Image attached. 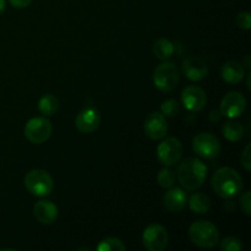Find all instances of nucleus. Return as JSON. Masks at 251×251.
Segmentation results:
<instances>
[{"label":"nucleus","mask_w":251,"mask_h":251,"mask_svg":"<svg viewBox=\"0 0 251 251\" xmlns=\"http://www.w3.org/2000/svg\"><path fill=\"white\" fill-rule=\"evenodd\" d=\"M152 50H153V54L159 60H167V59L173 55L174 46L169 39L159 38L153 43Z\"/></svg>","instance_id":"20"},{"label":"nucleus","mask_w":251,"mask_h":251,"mask_svg":"<svg viewBox=\"0 0 251 251\" xmlns=\"http://www.w3.org/2000/svg\"><path fill=\"white\" fill-rule=\"evenodd\" d=\"M25 186L32 195L44 198L53 191L54 181L48 172L43 169H32L25 176Z\"/></svg>","instance_id":"4"},{"label":"nucleus","mask_w":251,"mask_h":251,"mask_svg":"<svg viewBox=\"0 0 251 251\" xmlns=\"http://www.w3.org/2000/svg\"><path fill=\"white\" fill-rule=\"evenodd\" d=\"M240 208L247 216H250L251 213V194L250 191H247L240 198Z\"/></svg>","instance_id":"27"},{"label":"nucleus","mask_w":251,"mask_h":251,"mask_svg":"<svg viewBox=\"0 0 251 251\" xmlns=\"http://www.w3.org/2000/svg\"><path fill=\"white\" fill-rule=\"evenodd\" d=\"M222 134L228 141L238 142L244 136V127L240 123L235 122V120H229L223 125Z\"/></svg>","instance_id":"19"},{"label":"nucleus","mask_w":251,"mask_h":251,"mask_svg":"<svg viewBox=\"0 0 251 251\" xmlns=\"http://www.w3.org/2000/svg\"><path fill=\"white\" fill-rule=\"evenodd\" d=\"M207 97L205 91L199 86H188L181 92V103L189 112L198 113L205 108Z\"/></svg>","instance_id":"11"},{"label":"nucleus","mask_w":251,"mask_h":251,"mask_svg":"<svg viewBox=\"0 0 251 251\" xmlns=\"http://www.w3.org/2000/svg\"><path fill=\"white\" fill-rule=\"evenodd\" d=\"M222 117H223L222 113H221L220 110L215 109L210 113V115H208V119H210L211 122H220V119Z\"/></svg>","instance_id":"30"},{"label":"nucleus","mask_w":251,"mask_h":251,"mask_svg":"<svg viewBox=\"0 0 251 251\" xmlns=\"http://www.w3.org/2000/svg\"><path fill=\"white\" fill-rule=\"evenodd\" d=\"M10 4L12 5L16 9H25V7L29 6L32 2V0H9Z\"/></svg>","instance_id":"29"},{"label":"nucleus","mask_w":251,"mask_h":251,"mask_svg":"<svg viewBox=\"0 0 251 251\" xmlns=\"http://www.w3.org/2000/svg\"><path fill=\"white\" fill-rule=\"evenodd\" d=\"M193 149L198 156L205 159H215L221 153V144L215 135L200 132L193 140Z\"/></svg>","instance_id":"8"},{"label":"nucleus","mask_w":251,"mask_h":251,"mask_svg":"<svg viewBox=\"0 0 251 251\" xmlns=\"http://www.w3.org/2000/svg\"><path fill=\"white\" fill-rule=\"evenodd\" d=\"M237 25L242 29H250L251 28V16L248 11L240 12L237 16Z\"/></svg>","instance_id":"26"},{"label":"nucleus","mask_w":251,"mask_h":251,"mask_svg":"<svg viewBox=\"0 0 251 251\" xmlns=\"http://www.w3.org/2000/svg\"><path fill=\"white\" fill-rule=\"evenodd\" d=\"M183 152V144L176 137H168L157 147V158L163 166L172 167L180 162Z\"/></svg>","instance_id":"6"},{"label":"nucleus","mask_w":251,"mask_h":251,"mask_svg":"<svg viewBox=\"0 0 251 251\" xmlns=\"http://www.w3.org/2000/svg\"><path fill=\"white\" fill-rule=\"evenodd\" d=\"M189 238L196 247L210 249L220 242V233L213 223L208 221H196L189 227Z\"/></svg>","instance_id":"3"},{"label":"nucleus","mask_w":251,"mask_h":251,"mask_svg":"<svg viewBox=\"0 0 251 251\" xmlns=\"http://www.w3.org/2000/svg\"><path fill=\"white\" fill-rule=\"evenodd\" d=\"M58 98L55 96L50 95V93L44 95L38 102V109L44 117H51V115H54L56 113V110H58Z\"/></svg>","instance_id":"21"},{"label":"nucleus","mask_w":251,"mask_h":251,"mask_svg":"<svg viewBox=\"0 0 251 251\" xmlns=\"http://www.w3.org/2000/svg\"><path fill=\"white\" fill-rule=\"evenodd\" d=\"M250 78H251V74H248V81H247V83H248V88H249V90H251V85H250Z\"/></svg>","instance_id":"33"},{"label":"nucleus","mask_w":251,"mask_h":251,"mask_svg":"<svg viewBox=\"0 0 251 251\" xmlns=\"http://www.w3.org/2000/svg\"><path fill=\"white\" fill-rule=\"evenodd\" d=\"M144 130L151 140H162L168 132L166 117L158 112L150 113L144 122Z\"/></svg>","instance_id":"12"},{"label":"nucleus","mask_w":251,"mask_h":251,"mask_svg":"<svg viewBox=\"0 0 251 251\" xmlns=\"http://www.w3.org/2000/svg\"><path fill=\"white\" fill-rule=\"evenodd\" d=\"M168 239L166 228L157 223L147 226L142 234V244L149 251H163L168 245Z\"/></svg>","instance_id":"9"},{"label":"nucleus","mask_w":251,"mask_h":251,"mask_svg":"<svg viewBox=\"0 0 251 251\" xmlns=\"http://www.w3.org/2000/svg\"><path fill=\"white\" fill-rule=\"evenodd\" d=\"M51 132H53V126L46 117L32 118L25 126L26 139L36 145L46 142L51 136Z\"/></svg>","instance_id":"7"},{"label":"nucleus","mask_w":251,"mask_h":251,"mask_svg":"<svg viewBox=\"0 0 251 251\" xmlns=\"http://www.w3.org/2000/svg\"><path fill=\"white\" fill-rule=\"evenodd\" d=\"M250 55H248V56H245V66H247L248 69H250Z\"/></svg>","instance_id":"32"},{"label":"nucleus","mask_w":251,"mask_h":251,"mask_svg":"<svg viewBox=\"0 0 251 251\" xmlns=\"http://www.w3.org/2000/svg\"><path fill=\"white\" fill-rule=\"evenodd\" d=\"M247 109V100H245L244 95L240 92H233L227 93L221 100L220 112L222 113L223 117H227L229 119L233 118H238L243 114Z\"/></svg>","instance_id":"10"},{"label":"nucleus","mask_w":251,"mask_h":251,"mask_svg":"<svg viewBox=\"0 0 251 251\" xmlns=\"http://www.w3.org/2000/svg\"><path fill=\"white\" fill-rule=\"evenodd\" d=\"M180 71L174 63H162L154 69L153 83L162 92H171L178 86Z\"/></svg>","instance_id":"5"},{"label":"nucleus","mask_w":251,"mask_h":251,"mask_svg":"<svg viewBox=\"0 0 251 251\" xmlns=\"http://www.w3.org/2000/svg\"><path fill=\"white\" fill-rule=\"evenodd\" d=\"M33 216L42 225H51L58 218V207L51 201H38L33 206Z\"/></svg>","instance_id":"16"},{"label":"nucleus","mask_w":251,"mask_h":251,"mask_svg":"<svg viewBox=\"0 0 251 251\" xmlns=\"http://www.w3.org/2000/svg\"><path fill=\"white\" fill-rule=\"evenodd\" d=\"M125 249L126 247L124 245V243L114 237L105 238L97 247L98 251H125Z\"/></svg>","instance_id":"22"},{"label":"nucleus","mask_w":251,"mask_h":251,"mask_svg":"<svg viewBox=\"0 0 251 251\" xmlns=\"http://www.w3.org/2000/svg\"><path fill=\"white\" fill-rule=\"evenodd\" d=\"M157 181L161 188L169 189L173 186L174 181H176V176H174L173 171H171L169 168H163L159 171L158 176H157Z\"/></svg>","instance_id":"24"},{"label":"nucleus","mask_w":251,"mask_h":251,"mask_svg":"<svg viewBox=\"0 0 251 251\" xmlns=\"http://www.w3.org/2000/svg\"><path fill=\"white\" fill-rule=\"evenodd\" d=\"M100 124V113L96 108H85L76 115L75 125L82 134H91Z\"/></svg>","instance_id":"13"},{"label":"nucleus","mask_w":251,"mask_h":251,"mask_svg":"<svg viewBox=\"0 0 251 251\" xmlns=\"http://www.w3.org/2000/svg\"><path fill=\"white\" fill-rule=\"evenodd\" d=\"M188 202L186 193L180 188H169L163 196V206L168 212L178 213L184 210Z\"/></svg>","instance_id":"15"},{"label":"nucleus","mask_w":251,"mask_h":251,"mask_svg":"<svg viewBox=\"0 0 251 251\" xmlns=\"http://www.w3.org/2000/svg\"><path fill=\"white\" fill-rule=\"evenodd\" d=\"M207 176V167L198 158H186L176 171V178L185 190L194 191L203 185Z\"/></svg>","instance_id":"1"},{"label":"nucleus","mask_w":251,"mask_h":251,"mask_svg":"<svg viewBox=\"0 0 251 251\" xmlns=\"http://www.w3.org/2000/svg\"><path fill=\"white\" fill-rule=\"evenodd\" d=\"M184 75L191 81H201L207 76L208 66L202 59L198 56H188L181 64Z\"/></svg>","instance_id":"14"},{"label":"nucleus","mask_w":251,"mask_h":251,"mask_svg":"<svg viewBox=\"0 0 251 251\" xmlns=\"http://www.w3.org/2000/svg\"><path fill=\"white\" fill-rule=\"evenodd\" d=\"M180 104L176 100H167L161 104V114L167 118H174L179 114Z\"/></svg>","instance_id":"23"},{"label":"nucleus","mask_w":251,"mask_h":251,"mask_svg":"<svg viewBox=\"0 0 251 251\" xmlns=\"http://www.w3.org/2000/svg\"><path fill=\"white\" fill-rule=\"evenodd\" d=\"M5 11V0H0V15Z\"/></svg>","instance_id":"31"},{"label":"nucleus","mask_w":251,"mask_h":251,"mask_svg":"<svg viewBox=\"0 0 251 251\" xmlns=\"http://www.w3.org/2000/svg\"><path fill=\"white\" fill-rule=\"evenodd\" d=\"M250 150H251V145L248 144L245 146L244 151H243L242 156H240V161H242L243 167L245 168V171L250 172L251 171V153H250Z\"/></svg>","instance_id":"28"},{"label":"nucleus","mask_w":251,"mask_h":251,"mask_svg":"<svg viewBox=\"0 0 251 251\" xmlns=\"http://www.w3.org/2000/svg\"><path fill=\"white\" fill-rule=\"evenodd\" d=\"M186 203H189L190 210L198 215H206V213L210 212L211 207H212L211 199L202 193L193 194Z\"/></svg>","instance_id":"18"},{"label":"nucleus","mask_w":251,"mask_h":251,"mask_svg":"<svg viewBox=\"0 0 251 251\" xmlns=\"http://www.w3.org/2000/svg\"><path fill=\"white\" fill-rule=\"evenodd\" d=\"M221 76L228 83H239L245 76V69L242 63L237 60H229L223 64L221 69Z\"/></svg>","instance_id":"17"},{"label":"nucleus","mask_w":251,"mask_h":251,"mask_svg":"<svg viewBox=\"0 0 251 251\" xmlns=\"http://www.w3.org/2000/svg\"><path fill=\"white\" fill-rule=\"evenodd\" d=\"M211 186L220 198L230 199L242 191L243 179L235 169L223 167L213 174Z\"/></svg>","instance_id":"2"},{"label":"nucleus","mask_w":251,"mask_h":251,"mask_svg":"<svg viewBox=\"0 0 251 251\" xmlns=\"http://www.w3.org/2000/svg\"><path fill=\"white\" fill-rule=\"evenodd\" d=\"M220 249L222 251H240L243 249V243L238 238L228 237L220 243Z\"/></svg>","instance_id":"25"}]
</instances>
